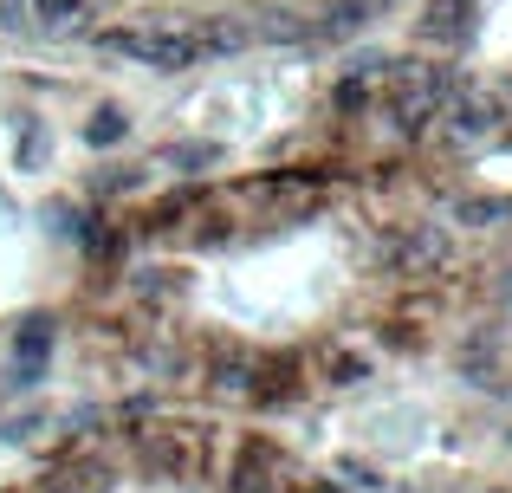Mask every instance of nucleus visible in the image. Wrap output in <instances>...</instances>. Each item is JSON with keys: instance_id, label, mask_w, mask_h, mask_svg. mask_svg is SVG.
I'll return each instance as SVG.
<instances>
[{"instance_id": "obj_1", "label": "nucleus", "mask_w": 512, "mask_h": 493, "mask_svg": "<svg viewBox=\"0 0 512 493\" xmlns=\"http://www.w3.org/2000/svg\"><path fill=\"white\" fill-rule=\"evenodd\" d=\"M441 91H448V72L396 65V72H389V117H396V130H409V137H415V130L441 111Z\"/></svg>"}, {"instance_id": "obj_2", "label": "nucleus", "mask_w": 512, "mask_h": 493, "mask_svg": "<svg viewBox=\"0 0 512 493\" xmlns=\"http://www.w3.org/2000/svg\"><path fill=\"white\" fill-rule=\"evenodd\" d=\"M104 46L124 52V59H137V65H156V72H182V65L201 59L195 33H111Z\"/></svg>"}, {"instance_id": "obj_3", "label": "nucleus", "mask_w": 512, "mask_h": 493, "mask_svg": "<svg viewBox=\"0 0 512 493\" xmlns=\"http://www.w3.org/2000/svg\"><path fill=\"white\" fill-rule=\"evenodd\" d=\"M13 383L7 390H33V377L46 370V357H52V318L46 312H33V318H20V338H13Z\"/></svg>"}, {"instance_id": "obj_4", "label": "nucleus", "mask_w": 512, "mask_h": 493, "mask_svg": "<svg viewBox=\"0 0 512 493\" xmlns=\"http://www.w3.org/2000/svg\"><path fill=\"white\" fill-rule=\"evenodd\" d=\"M389 260L402 266V273H428V266L441 260V228H409L389 241Z\"/></svg>"}, {"instance_id": "obj_5", "label": "nucleus", "mask_w": 512, "mask_h": 493, "mask_svg": "<svg viewBox=\"0 0 512 493\" xmlns=\"http://www.w3.org/2000/svg\"><path fill=\"white\" fill-rule=\"evenodd\" d=\"M467 13H474V0H428V20H422V33L428 39H461L467 33Z\"/></svg>"}, {"instance_id": "obj_6", "label": "nucleus", "mask_w": 512, "mask_h": 493, "mask_svg": "<svg viewBox=\"0 0 512 493\" xmlns=\"http://www.w3.org/2000/svg\"><path fill=\"white\" fill-rule=\"evenodd\" d=\"M273 468H279V455L266 442H253L247 455H240V468H234V487L240 493H266V487H273Z\"/></svg>"}, {"instance_id": "obj_7", "label": "nucleus", "mask_w": 512, "mask_h": 493, "mask_svg": "<svg viewBox=\"0 0 512 493\" xmlns=\"http://www.w3.org/2000/svg\"><path fill=\"white\" fill-rule=\"evenodd\" d=\"M124 130H130L124 111H111V104H104V111L85 124V143H91V150H98V143H124Z\"/></svg>"}, {"instance_id": "obj_8", "label": "nucleus", "mask_w": 512, "mask_h": 493, "mask_svg": "<svg viewBox=\"0 0 512 493\" xmlns=\"http://www.w3.org/2000/svg\"><path fill=\"white\" fill-rule=\"evenodd\" d=\"M175 169H214L221 163V150H214V143H175V150H163Z\"/></svg>"}, {"instance_id": "obj_9", "label": "nucleus", "mask_w": 512, "mask_h": 493, "mask_svg": "<svg viewBox=\"0 0 512 493\" xmlns=\"http://www.w3.org/2000/svg\"><path fill=\"white\" fill-rule=\"evenodd\" d=\"M78 7H85V0H33V13H39V20H46V26H59V20H72V13Z\"/></svg>"}, {"instance_id": "obj_10", "label": "nucleus", "mask_w": 512, "mask_h": 493, "mask_svg": "<svg viewBox=\"0 0 512 493\" xmlns=\"http://www.w3.org/2000/svg\"><path fill=\"white\" fill-rule=\"evenodd\" d=\"M331 377H338V383H363L370 364H363V357H331Z\"/></svg>"}, {"instance_id": "obj_11", "label": "nucleus", "mask_w": 512, "mask_h": 493, "mask_svg": "<svg viewBox=\"0 0 512 493\" xmlns=\"http://www.w3.org/2000/svg\"><path fill=\"white\" fill-rule=\"evenodd\" d=\"M363 98H370L363 78H344V85H338V111H363Z\"/></svg>"}, {"instance_id": "obj_12", "label": "nucleus", "mask_w": 512, "mask_h": 493, "mask_svg": "<svg viewBox=\"0 0 512 493\" xmlns=\"http://www.w3.org/2000/svg\"><path fill=\"white\" fill-rule=\"evenodd\" d=\"M221 390H247V364L240 357H221Z\"/></svg>"}, {"instance_id": "obj_13", "label": "nucleus", "mask_w": 512, "mask_h": 493, "mask_svg": "<svg viewBox=\"0 0 512 493\" xmlns=\"http://www.w3.org/2000/svg\"><path fill=\"white\" fill-rule=\"evenodd\" d=\"M500 215H506L500 202H467V208H461V221H500Z\"/></svg>"}, {"instance_id": "obj_14", "label": "nucleus", "mask_w": 512, "mask_h": 493, "mask_svg": "<svg viewBox=\"0 0 512 493\" xmlns=\"http://www.w3.org/2000/svg\"><path fill=\"white\" fill-rule=\"evenodd\" d=\"M506 104H512V85H506Z\"/></svg>"}]
</instances>
